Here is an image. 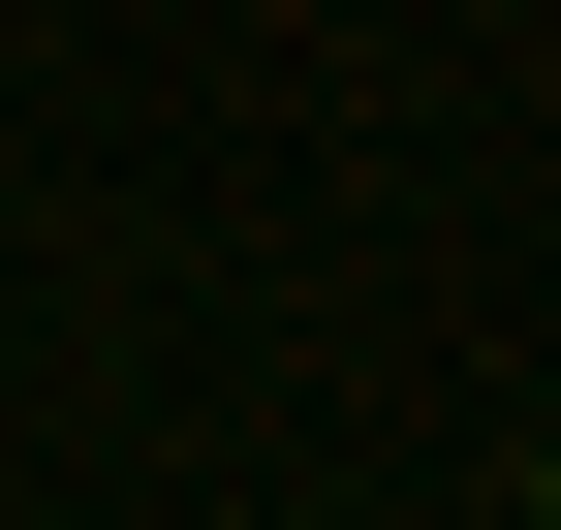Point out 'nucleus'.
<instances>
[{"label": "nucleus", "instance_id": "nucleus-1", "mask_svg": "<svg viewBox=\"0 0 561 530\" xmlns=\"http://www.w3.org/2000/svg\"><path fill=\"white\" fill-rule=\"evenodd\" d=\"M500 499H530V530H561V437H530V469H500Z\"/></svg>", "mask_w": 561, "mask_h": 530}]
</instances>
